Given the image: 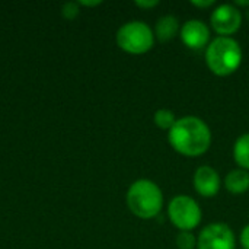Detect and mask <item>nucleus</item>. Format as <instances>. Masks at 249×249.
I'll return each mask as SVG.
<instances>
[{"mask_svg":"<svg viewBox=\"0 0 249 249\" xmlns=\"http://www.w3.org/2000/svg\"><path fill=\"white\" fill-rule=\"evenodd\" d=\"M166 134L172 150L184 158L191 159L206 155L213 143L212 128L203 118L197 115L179 117L175 125Z\"/></svg>","mask_w":249,"mask_h":249,"instance_id":"1","label":"nucleus"},{"mask_svg":"<svg viewBox=\"0 0 249 249\" xmlns=\"http://www.w3.org/2000/svg\"><path fill=\"white\" fill-rule=\"evenodd\" d=\"M207 69L217 77L235 74L244 61V51L239 41L233 36H214L204 50Z\"/></svg>","mask_w":249,"mask_h":249,"instance_id":"2","label":"nucleus"},{"mask_svg":"<svg viewBox=\"0 0 249 249\" xmlns=\"http://www.w3.org/2000/svg\"><path fill=\"white\" fill-rule=\"evenodd\" d=\"M125 204L133 216L142 220L158 217L165 206V197L160 187L147 178L136 179L125 193Z\"/></svg>","mask_w":249,"mask_h":249,"instance_id":"3","label":"nucleus"},{"mask_svg":"<svg viewBox=\"0 0 249 249\" xmlns=\"http://www.w3.org/2000/svg\"><path fill=\"white\" fill-rule=\"evenodd\" d=\"M117 47L131 55H143L149 53L156 42L153 28L144 20H128L123 23L115 34Z\"/></svg>","mask_w":249,"mask_h":249,"instance_id":"4","label":"nucleus"},{"mask_svg":"<svg viewBox=\"0 0 249 249\" xmlns=\"http://www.w3.org/2000/svg\"><path fill=\"white\" fill-rule=\"evenodd\" d=\"M168 219L178 232H193L203 222V210L188 194L174 196L168 203Z\"/></svg>","mask_w":249,"mask_h":249,"instance_id":"5","label":"nucleus"},{"mask_svg":"<svg viewBox=\"0 0 249 249\" xmlns=\"http://www.w3.org/2000/svg\"><path fill=\"white\" fill-rule=\"evenodd\" d=\"M244 12L233 3L216 4L210 13V29L216 36H233L242 28Z\"/></svg>","mask_w":249,"mask_h":249,"instance_id":"6","label":"nucleus"},{"mask_svg":"<svg viewBox=\"0 0 249 249\" xmlns=\"http://www.w3.org/2000/svg\"><path fill=\"white\" fill-rule=\"evenodd\" d=\"M197 249H236V235L223 222H213L197 235Z\"/></svg>","mask_w":249,"mask_h":249,"instance_id":"7","label":"nucleus"},{"mask_svg":"<svg viewBox=\"0 0 249 249\" xmlns=\"http://www.w3.org/2000/svg\"><path fill=\"white\" fill-rule=\"evenodd\" d=\"M179 39L188 50L201 51L206 50L213 39L212 29L209 23L201 19H188L181 25Z\"/></svg>","mask_w":249,"mask_h":249,"instance_id":"8","label":"nucleus"},{"mask_svg":"<svg viewBox=\"0 0 249 249\" xmlns=\"http://www.w3.org/2000/svg\"><path fill=\"white\" fill-rule=\"evenodd\" d=\"M193 187L201 198H214L223 187V179L213 166L200 165L194 171Z\"/></svg>","mask_w":249,"mask_h":249,"instance_id":"9","label":"nucleus"},{"mask_svg":"<svg viewBox=\"0 0 249 249\" xmlns=\"http://www.w3.org/2000/svg\"><path fill=\"white\" fill-rule=\"evenodd\" d=\"M181 22L175 15H162L160 18H158L155 26H153V32H155V38L156 41L160 42H169L174 38H177L179 35L181 31Z\"/></svg>","mask_w":249,"mask_h":249,"instance_id":"10","label":"nucleus"},{"mask_svg":"<svg viewBox=\"0 0 249 249\" xmlns=\"http://www.w3.org/2000/svg\"><path fill=\"white\" fill-rule=\"evenodd\" d=\"M225 190L232 196H242L249 191V172L241 168L229 171L223 179Z\"/></svg>","mask_w":249,"mask_h":249,"instance_id":"11","label":"nucleus"},{"mask_svg":"<svg viewBox=\"0 0 249 249\" xmlns=\"http://www.w3.org/2000/svg\"><path fill=\"white\" fill-rule=\"evenodd\" d=\"M232 156L238 168L249 172V133L241 134L232 147Z\"/></svg>","mask_w":249,"mask_h":249,"instance_id":"12","label":"nucleus"},{"mask_svg":"<svg viewBox=\"0 0 249 249\" xmlns=\"http://www.w3.org/2000/svg\"><path fill=\"white\" fill-rule=\"evenodd\" d=\"M177 121H178V117L175 115L174 111H171V109H168V108H159V109H156L155 114H153V124H155L159 130L166 131V133L175 125Z\"/></svg>","mask_w":249,"mask_h":249,"instance_id":"13","label":"nucleus"},{"mask_svg":"<svg viewBox=\"0 0 249 249\" xmlns=\"http://www.w3.org/2000/svg\"><path fill=\"white\" fill-rule=\"evenodd\" d=\"M175 245L178 249H197V235L193 232H178Z\"/></svg>","mask_w":249,"mask_h":249,"instance_id":"14","label":"nucleus"},{"mask_svg":"<svg viewBox=\"0 0 249 249\" xmlns=\"http://www.w3.org/2000/svg\"><path fill=\"white\" fill-rule=\"evenodd\" d=\"M80 15V6L77 1H66L61 6V16L66 20H74Z\"/></svg>","mask_w":249,"mask_h":249,"instance_id":"15","label":"nucleus"},{"mask_svg":"<svg viewBox=\"0 0 249 249\" xmlns=\"http://www.w3.org/2000/svg\"><path fill=\"white\" fill-rule=\"evenodd\" d=\"M190 3H191V6H194L197 9H203V10L216 7V1L214 0H191Z\"/></svg>","mask_w":249,"mask_h":249,"instance_id":"16","label":"nucleus"},{"mask_svg":"<svg viewBox=\"0 0 249 249\" xmlns=\"http://www.w3.org/2000/svg\"><path fill=\"white\" fill-rule=\"evenodd\" d=\"M239 245L241 249H249V223L244 226V229L239 233Z\"/></svg>","mask_w":249,"mask_h":249,"instance_id":"17","label":"nucleus"},{"mask_svg":"<svg viewBox=\"0 0 249 249\" xmlns=\"http://www.w3.org/2000/svg\"><path fill=\"white\" fill-rule=\"evenodd\" d=\"M134 4L143 10H152L159 6V1L158 0H137V1H134Z\"/></svg>","mask_w":249,"mask_h":249,"instance_id":"18","label":"nucleus"},{"mask_svg":"<svg viewBox=\"0 0 249 249\" xmlns=\"http://www.w3.org/2000/svg\"><path fill=\"white\" fill-rule=\"evenodd\" d=\"M77 3H79L80 7H82V6H83V7H96V6L102 4L101 0H93V1H90V0H79Z\"/></svg>","mask_w":249,"mask_h":249,"instance_id":"19","label":"nucleus"},{"mask_svg":"<svg viewBox=\"0 0 249 249\" xmlns=\"http://www.w3.org/2000/svg\"><path fill=\"white\" fill-rule=\"evenodd\" d=\"M244 19H247L249 23V7L247 9V10H244Z\"/></svg>","mask_w":249,"mask_h":249,"instance_id":"20","label":"nucleus"}]
</instances>
